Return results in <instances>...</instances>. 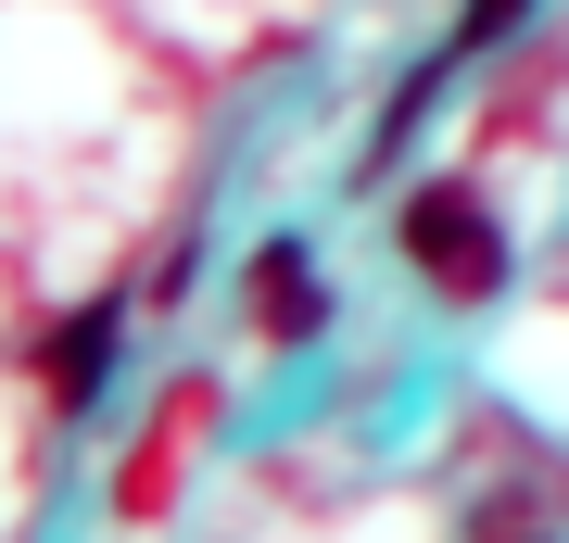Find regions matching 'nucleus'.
<instances>
[{
  "mask_svg": "<svg viewBox=\"0 0 569 543\" xmlns=\"http://www.w3.org/2000/svg\"><path fill=\"white\" fill-rule=\"evenodd\" d=\"M406 265L430 291H456V303H493V291H507V228H493V202L456 190V178H430L406 202Z\"/></svg>",
  "mask_w": 569,
  "mask_h": 543,
  "instance_id": "obj_1",
  "label": "nucleus"
},
{
  "mask_svg": "<svg viewBox=\"0 0 569 543\" xmlns=\"http://www.w3.org/2000/svg\"><path fill=\"white\" fill-rule=\"evenodd\" d=\"M519 26H531V0H468V13H456V51H507Z\"/></svg>",
  "mask_w": 569,
  "mask_h": 543,
  "instance_id": "obj_4",
  "label": "nucleus"
},
{
  "mask_svg": "<svg viewBox=\"0 0 569 543\" xmlns=\"http://www.w3.org/2000/svg\"><path fill=\"white\" fill-rule=\"evenodd\" d=\"M39 380H51L63 404H89V392L114 380V303H77V316L51 329V354H39Z\"/></svg>",
  "mask_w": 569,
  "mask_h": 543,
  "instance_id": "obj_2",
  "label": "nucleus"
},
{
  "mask_svg": "<svg viewBox=\"0 0 569 543\" xmlns=\"http://www.w3.org/2000/svg\"><path fill=\"white\" fill-rule=\"evenodd\" d=\"M253 303H266V329H279V342H305V329L329 316V303H317L305 241H266V253H253Z\"/></svg>",
  "mask_w": 569,
  "mask_h": 543,
  "instance_id": "obj_3",
  "label": "nucleus"
}]
</instances>
